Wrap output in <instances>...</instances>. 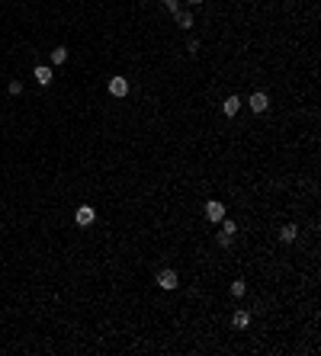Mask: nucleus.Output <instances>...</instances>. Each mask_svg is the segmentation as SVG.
Returning a JSON list of instances; mask_svg holds the SVG:
<instances>
[{
	"mask_svg": "<svg viewBox=\"0 0 321 356\" xmlns=\"http://www.w3.org/2000/svg\"><path fill=\"white\" fill-rule=\"evenodd\" d=\"M177 282H180L177 270H160V273H158V286H160V289H167V292H170V289H177Z\"/></svg>",
	"mask_w": 321,
	"mask_h": 356,
	"instance_id": "20e7f679",
	"label": "nucleus"
},
{
	"mask_svg": "<svg viewBox=\"0 0 321 356\" xmlns=\"http://www.w3.org/2000/svg\"><path fill=\"white\" fill-rule=\"evenodd\" d=\"M109 93L116 100H125L129 96V77H109Z\"/></svg>",
	"mask_w": 321,
	"mask_h": 356,
	"instance_id": "f03ea898",
	"label": "nucleus"
},
{
	"mask_svg": "<svg viewBox=\"0 0 321 356\" xmlns=\"http://www.w3.org/2000/svg\"><path fill=\"white\" fill-rule=\"evenodd\" d=\"M32 74H36V80H39L42 87H48V84H52V77H55V74H52V68H45V64H39V68L32 71Z\"/></svg>",
	"mask_w": 321,
	"mask_h": 356,
	"instance_id": "1a4fd4ad",
	"label": "nucleus"
},
{
	"mask_svg": "<svg viewBox=\"0 0 321 356\" xmlns=\"http://www.w3.org/2000/svg\"><path fill=\"white\" fill-rule=\"evenodd\" d=\"M299 238V225H283V228H280V241H283V244H292V241Z\"/></svg>",
	"mask_w": 321,
	"mask_h": 356,
	"instance_id": "6e6552de",
	"label": "nucleus"
},
{
	"mask_svg": "<svg viewBox=\"0 0 321 356\" xmlns=\"http://www.w3.org/2000/svg\"><path fill=\"white\" fill-rule=\"evenodd\" d=\"M215 241H219V247H231V238H228V234H222V231L215 234Z\"/></svg>",
	"mask_w": 321,
	"mask_h": 356,
	"instance_id": "dca6fc26",
	"label": "nucleus"
},
{
	"mask_svg": "<svg viewBox=\"0 0 321 356\" xmlns=\"http://www.w3.org/2000/svg\"><path fill=\"white\" fill-rule=\"evenodd\" d=\"M247 106L254 109V112H267V106H270V96L263 90H257V93H251V100H247Z\"/></svg>",
	"mask_w": 321,
	"mask_h": 356,
	"instance_id": "39448f33",
	"label": "nucleus"
},
{
	"mask_svg": "<svg viewBox=\"0 0 321 356\" xmlns=\"http://www.w3.org/2000/svg\"><path fill=\"white\" fill-rule=\"evenodd\" d=\"M93 218H97V209H93V206H80V209L74 212V222L80 225V228H87V225H93Z\"/></svg>",
	"mask_w": 321,
	"mask_h": 356,
	"instance_id": "7ed1b4c3",
	"label": "nucleus"
},
{
	"mask_svg": "<svg viewBox=\"0 0 321 356\" xmlns=\"http://www.w3.org/2000/svg\"><path fill=\"white\" fill-rule=\"evenodd\" d=\"M186 52H190V55H199V42L190 39V42H186Z\"/></svg>",
	"mask_w": 321,
	"mask_h": 356,
	"instance_id": "f3484780",
	"label": "nucleus"
},
{
	"mask_svg": "<svg viewBox=\"0 0 321 356\" xmlns=\"http://www.w3.org/2000/svg\"><path fill=\"white\" fill-rule=\"evenodd\" d=\"M244 292H247V282H244V279H235V282H231V295H235V299H241Z\"/></svg>",
	"mask_w": 321,
	"mask_h": 356,
	"instance_id": "f8f14e48",
	"label": "nucleus"
},
{
	"mask_svg": "<svg viewBox=\"0 0 321 356\" xmlns=\"http://www.w3.org/2000/svg\"><path fill=\"white\" fill-rule=\"evenodd\" d=\"M238 109H241V96H225V103H222V112L225 116H238Z\"/></svg>",
	"mask_w": 321,
	"mask_h": 356,
	"instance_id": "0eeeda50",
	"label": "nucleus"
},
{
	"mask_svg": "<svg viewBox=\"0 0 321 356\" xmlns=\"http://www.w3.org/2000/svg\"><path fill=\"white\" fill-rule=\"evenodd\" d=\"M190 3H196V7H199V3H202V0H190Z\"/></svg>",
	"mask_w": 321,
	"mask_h": 356,
	"instance_id": "a211bd4d",
	"label": "nucleus"
},
{
	"mask_svg": "<svg viewBox=\"0 0 321 356\" xmlns=\"http://www.w3.org/2000/svg\"><path fill=\"white\" fill-rule=\"evenodd\" d=\"M64 61H68V48H64V45L52 48V64H64Z\"/></svg>",
	"mask_w": 321,
	"mask_h": 356,
	"instance_id": "9b49d317",
	"label": "nucleus"
},
{
	"mask_svg": "<svg viewBox=\"0 0 321 356\" xmlns=\"http://www.w3.org/2000/svg\"><path fill=\"white\" fill-rule=\"evenodd\" d=\"M160 3H164L167 13H180V0H160Z\"/></svg>",
	"mask_w": 321,
	"mask_h": 356,
	"instance_id": "4468645a",
	"label": "nucleus"
},
{
	"mask_svg": "<svg viewBox=\"0 0 321 356\" xmlns=\"http://www.w3.org/2000/svg\"><path fill=\"white\" fill-rule=\"evenodd\" d=\"M174 16H177V26H180V29H193V13L180 10V13H174Z\"/></svg>",
	"mask_w": 321,
	"mask_h": 356,
	"instance_id": "9d476101",
	"label": "nucleus"
},
{
	"mask_svg": "<svg viewBox=\"0 0 321 356\" xmlns=\"http://www.w3.org/2000/svg\"><path fill=\"white\" fill-rule=\"evenodd\" d=\"M10 93H13V96H20V93H23V80H10V87H7Z\"/></svg>",
	"mask_w": 321,
	"mask_h": 356,
	"instance_id": "2eb2a0df",
	"label": "nucleus"
},
{
	"mask_svg": "<svg viewBox=\"0 0 321 356\" xmlns=\"http://www.w3.org/2000/svg\"><path fill=\"white\" fill-rule=\"evenodd\" d=\"M202 212H206L209 222H222L225 218V202L222 199H209L206 206H202Z\"/></svg>",
	"mask_w": 321,
	"mask_h": 356,
	"instance_id": "f257e3e1",
	"label": "nucleus"
},
{
	"mask_svg": "<svg viewBox=\"0 0 321 356\" xmlns=\"http://www.w3.org/2000/svg\"><path fill=\"white\" fill-rule=\"evenodd\" d=\"M235 231H238V225L231 222L228 215H225V218H222V234H228V238H235Z\"/></svg>",
	"mask_w": 321,
	"mask_h": 356,
	"instance_id": "ddd939ff",
	"label": "nucleus"
},
{
	"mask_svg": "<svg viewBox=\"0 0 321 356\" xmlns=\"http://www.w3.org/2000/svg\"><path fill=\"white\" fill-rule=\"evenodd\" d=\"M231 324H235L238 331H244V327H251V311H244V308H238L235 315H231Z\"/></svg>",
	"mask_w": 321,
	"mask_h": 356,
	"instance_id": "423d86ee",
	"label": "nucleus"
}]
</instances>
